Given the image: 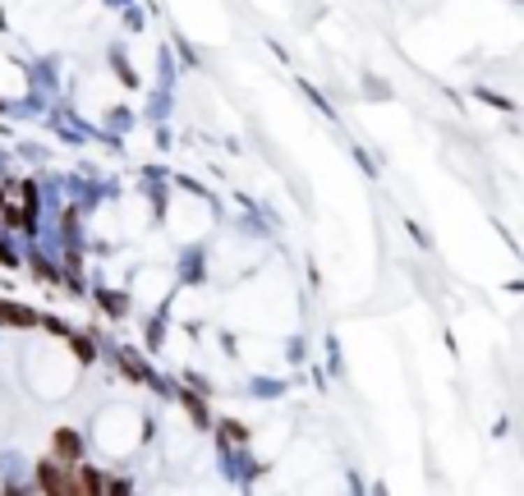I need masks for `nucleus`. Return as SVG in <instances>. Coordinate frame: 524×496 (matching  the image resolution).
Returning a JSON list of instances; mask_svg holds the SVG:
<instances>
[{"label":"nucleus","mask_w":524,"mask_h":496,"mask_svg":"<svg viewBox=\"0 0 524 496\" xmlns=\"http://www.w3.org/2000/svg\"><path fill=\"white\" fill-rule=\"evenodd\" d=\"M5 322H14V326H28V313H23V308H5Z\"/></svg>","instance_id":"nucleus-1"}]
</instances>
